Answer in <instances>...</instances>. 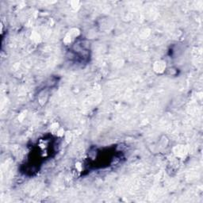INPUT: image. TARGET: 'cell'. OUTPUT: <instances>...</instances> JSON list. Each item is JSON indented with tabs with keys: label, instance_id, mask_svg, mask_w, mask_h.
<instances>
[{
	"label": "cell",
	"instance_id": "1",
	"mask_svg": "<svg viewBox=\"0 0 203 203\" xmlns=\"http://www.w3.org/2000/svg\"><path fill=\"white\" fill-rule=\"evenodd\" d=\"M165 68H166V64L163 61H158V62L155 63V65H154V70L156 72H159V73L163 72Z\"/></svg>",
	"mask_w": 203,
	"mask_h": 203
}]
</instances>
